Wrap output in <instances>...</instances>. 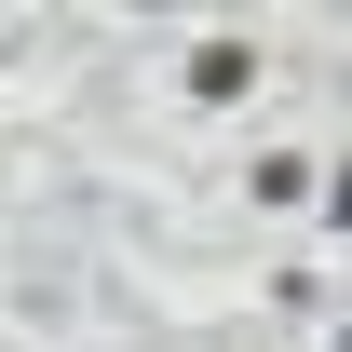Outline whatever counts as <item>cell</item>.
Segmentation results:
<instances>
[{"label":"cell","instance_id":"1","mask_svg":"<svg viewBox=\"0 0 352 352\" xmlns=\"http://www.w3.org/2000/svg\"><path fill=\"white\" fill-rule=\"evenodd\" d=\"M244 95H258V41H230V28H217V41L190 54V109H244Z\"/></svg>","mask_w":352,"mask_h":352},{"label":"cell","instance_id":"2","mask_svg":"<svg viewBox=\"0 0 352 352\" xmlns=\"http://www.w3.org/2000/svg\"><path fill=\"white\" fill-rule=\"evenodd\" d=\"M244 190H258V204H311V190H325V176H311V149H271V163L244 176Z\"/></svg>","mask_w":352,"mask_h":352}]
</instances>
